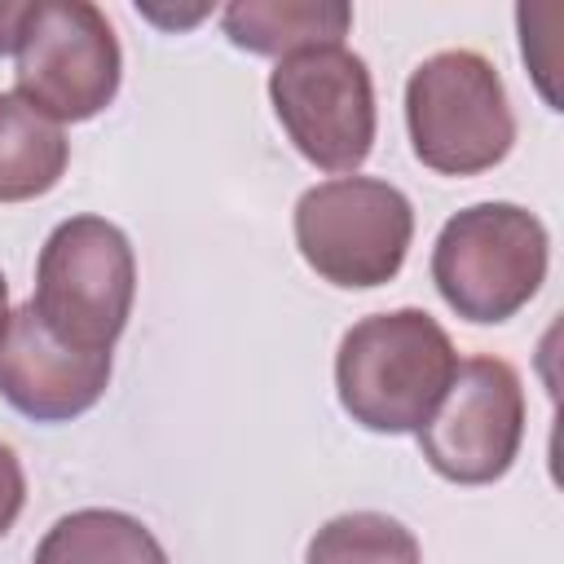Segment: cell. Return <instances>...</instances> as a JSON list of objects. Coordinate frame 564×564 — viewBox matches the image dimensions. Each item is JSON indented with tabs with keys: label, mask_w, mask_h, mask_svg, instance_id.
<instances>
[{
	"label": "cell",
	"mask_w": 564,
	"mask_h": 564,
	"mask_svg": "<svg viewBox=\"0 0 564 564\" xmlns=\"http://www.w3.org/2000/svg\"><path fill=\"white\" fill-rule=\"evenodd\" d=\"M458 352L423 308L361 317L335 352L339 405L370 432H419L441 405Z\"/></svg>",
	"instance_id": "cell-1"
},
{
	"label": "cell",
	"mask_w": 564,
	"mask_h": 564,
	"mask_svg": "<svg viewBox=\"0 0 564 564\" xmlns=\"http://www.w3.org/2000/svg\"><path fill=\"white\" fill-rule=\"evenodd\" d=\"M405 128L414 159L441 176H476L507 159L516 115L489 57L445 48L410 70Z\"/></svg>",
	"instance_id": "cell-2"
},
{
	"label": "cell",
	"mask_w": 564,
	"mask_h": 564,
	"mask_svg": "<svg viewBox=\"0 0 564 564\" xmlns=\"http://www.w3.org/2000/svg\"><path fill=\"white\" fill-rule=\"evenodd\" d=\"M137 295L132 242L101 216L62 220L35 269V313L53 339L75 352H110Z\"/></svg>",
	"instance_id": "cell-3"
},
{
	"label": "cell",
	"mask_w": 564,
	"mask_h": 564,
	"mask_svg": "<svg viewBox=\"0 0 564 564\" xmlns=\"http://www.w3.org/2000/svg\"><path fill=\"white\" fill-rule=\"evenodd\" d=\"M546 278V229L516 203H476L445 220L432 247V282L467 322L516 317Z\"/></svg>",
	"instance_id": "cell-4"
},
{
	"label": "cell",
	"mask_w": 564,
	"mask_h": 564,
	"mask_svg": "<svg viewBox=\"0 0 564 564\" xmlns=\"http://www.w3.org/2000/svg\"><path fill=\"white\" fill-rule=\"evenodd\" d=\"M414 238L410 198L375 176H335L300 194L295 247L330 286H383L405 264Z\"/></svg>",
	"instance_id": "cell-5"
},
{
	"label": "cell",
	"mask_w": 564,
	"mask_h": 564,
	"mask_svg": "<svg viewBox=\"0 0 564 564\" xmlns=\"http://www.w3.org/2000/svg\"><path fill=\"white\" fill-rule=\"evenodd\" d=\"M18 97L53 123H79L119 93V40L88 0H35L18 31Z\"/></svg>",
	"instance_id": "cell-6"
},
{
	"label": "cell",
	"mask_w": 564,
	"mask_h": 564,
	"mask_svg": "<svg viewBox=\"0 0 564 564\" xmlns=\"http://www.w3.org/2000/svg\"><path fill=\"white\" fill-rule=\"evenodd\" d=\"M269 101L291 145L322 172H352L375 145L370 70L344 44L304 48L269 75Z\"/></svg>",
	"instance_id": "cell-7"
},
{
	"label": "cell",
	"mask_w": 564,
	"mask_h": 564,
	"mask_svg": "<svg viewBox=\"0 0 564 564\" xmlns=\"http://www.w3.org/2000/svg\"><path fill=\"white\" fill-rule=\"evenodd\" d=\"M524 436V388L502 357L458 361L441 405L419 427V449L454 485L498 480Z\"/></svg>",
	"instance_id": "cell-8"
},
{
	"label": "cell",
	"mask_w": 564,
	"mask_h": 564,
	"mask_svg": "<svg viewBox=\"0 0 564 564\" xmlns=\"http://www.w3.org/2000/svg\"><path fill=\"white\" fill-rule=\"evenodd\" d=\"M110 383V352H75L48 335L35 304L9 313L0 335V397L35 419L66 423L101 401Z\"/></svg>",
	"instance_id": "cell-9"
},
{
	"label": "cell",
	"mask_w": 564,
	"mask_h": 564,
	"mask_svg": "<svg viewBox=\"0 0 564 564\" xmlns=\"http://www.w3.org/2000/svg\"><path fill=\"white\" fill-rule=\"evenodd\" d=\"M220 22L238 48L291 57L339 44L352 26V9L344 0H238L220 13Z\"/></svg>",
	"instance_id": "cell-10"
},
{
	"label": "cell",
	"mask_w": 564,
	"mask_h": 564,
	"mask_svg": "<svg viewBox=\"0 0 564 564\" xmlns=\"http://www.w3.org/2000/svg\"><path fill=\"white\" fill-rule=\"evenodd\" d=\"M70 145L53 119L31 110L18 93H0V203L48 194L66 172Z\"/></svg>",
	"instance_id": "cell-11"
},
{
	"label": "cell",
	"mask_w": 564,
	"mask_h": 564,
	"mask_svg": "<svg viewBox=\"0 0 564 564\" xmlns=\"http://www.w3.org/2000/svg\"><path fill=\"white\" fill-rule=\"evenodd\" d=\"M35 564H167V551L141 520L88 507L62 516L44 533V542L35 546Z\"/></svg>",
	"instance_id": "cell-12"
},
{
	"label": "cell",
	"mask_w": 564,
	"mask_h": 564,
	"mask_svg": "<svg viewBox=\"0 0 564 564\" xmlns=\"http://www.w3.org/2000/svg\"><path fill=\"white\" fill-rule=\"evenodd\" d=\"M304 564H423L414 533L383 511H348L326 520Z\"/></svg>",
	"instance_id": "cell-13"
},
{
	"label": "cell",
	"mask_w": 564,
	"mask_h": 564,
	"mask_svg": "<svg viewBox=\"0 0 564 564\" xmlns=\"http://www.w3.org/2000/svg\"><path fill=\"white\" fill-rule=\"evenodd\" d=\"M26 502V476H22V463L9 445H0V538L13 529L18 511Z\"/></svg>",
	"instance_id": "cell-14"
},
{
	"label": "cell",
	"mask_w": 564,
	"mask_h": 564,
	"mask_svg": "<svg viewBox=\"0 0 564 564\" xmlns=\"http://www.w3.org/2000/svg\"><path fill=\"white\" fill-rule=\"evenodd\" d=\"M26 9H31V0H0V53L18 48V31L26 22Z\"/></svg>",
	"instance_id": "cell-15"
},
{
	"label": "cell",
	"mask_w": 564,
	"mask_h": 564,
	"mask_svg": "<svg viewBox=\"0 0 564 564\" xmlns=\"http://www.w3.org/2000/svg\"><path fill=\"white\" fill-rule=\"evenodd\" d=\"M4 322H9V286H4V273H0V335H4Z\"/></svg>",
	"instance_id": "cell-16"
}]
</instances>
